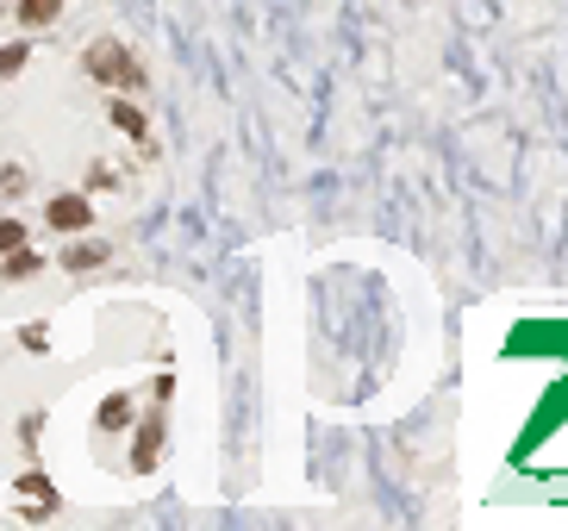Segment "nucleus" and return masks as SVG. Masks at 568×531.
<instances>
[{
    "mask_svg": "<svg viewBox=\"0 0 568 531\" xmlns=\"http://www.w3.org/2000/svg\"><path fill=\"white\" fill-rule=\"evenodd\" d=\"M0 194H25V169H20V163H0Z\"/></svg>",
    "mask_w": 568,
    "mask_h": 531,
    "instance_id": "obj_14",
    "label": "nucleus"
},
{
    "mask_svg": "<svg viewBox=\"0 0 568 531\" xmlns=\"http://www.w3.org/2000/svg\"><path fill=\"white\" fill-rule=\"evenodd\" d=\"M0 20H7V7H0Z\"/></svg>",
    "mask_w": 568,
    "mask_h": 531,
    "instance_id": "obj_16",
    "label": "nucleus"
},
{
    "mask_svg": "<svg viewBox=\"0 0 568 531\" xmlns=\"http://www.w3.org/2000/svg\"><path fill=\"white\" fill-rule=\"evenodd\" d=\"M81 69L100 81V88H119V94H144V63L131 56V45L125 38H94L88 51H81Z\"/></svg>",
    "mask_w": 568,
    "mask_h": 531,
    "instance_id": "obj_1",
    "label": "nucleus"
},
{
    "mask_svg": "<svg viewBox=\"0 0 568 531\" xmlns=\"http://www.w3.org/2000/svg\"><path fill=\"white\" fill-rule=\"evenodd\" d=\"M20 494H25V501H38V506H50V513L63 506V501H56V488H50V476H45V469H25V476H20Z\"/></svg>",
    "mask_w": 568,
    "mask_h": 531,
    "instance_id": "obj_9",
    "label": "nucleus"
},
{
    "mask_svg": "<svg viewBox=\"0 0 568 531\" xmlns=\"http://www.w3.org/2000/svg\"><path fill=\"white\" fill-rule=\"evenodd\" d=\"M25 63H31V45H25V38H13V45H0V81H13L25 69Z\"/></svg>",
    "mask_w": 568,
    "mask_h": 531,
    "instance_id": "obj_10",
    "label": "nucleus"
},
{
    "mask_svg": "<svg viewBox=\"0 0 568 531\" xmlns=\"http://www.w3.org/2000/svg\"><path fill=\"white\" fill-rule=\"evenodd\" d=\"M38 431H45V419H38V413H31V419H25V426H20V444H25V451H31V444H38Z\"/></svg>",
    "mask_w": 568,
    "mask_h": 531,
    "instance_id": "obj_15",
    "label": "nucleus"
},
{
    "mask_svg": "<svg viewBox=\"0 0 568 531\" xmlns=\"http://www.w3.org/2000/svg\"><path fill=\"white\" fill-rule=\"evenodd\" d=\"M163 413H144V419H138V438H131V469H138V476H150V469H156V463H163Z\"/></svg>",
    "mask_w": 568,
    "mask_h": 531,
    "instance_id": "obj_3",
    "label": "nucleus"
},
{
    "mask_svg": "<svg viewBox=\"0 0 568 531\" xmlns=\"http://www.w3.org/2000/svg\"><path fill=\"white\" fill-rule=\"evenodd\" d=\"M25 244V219H0V256Z\"/></svg>",
    "mask_w": 568,
    "mask_h": 531,
    "instance_id": "obj_12",
    "label": "nucleus"
},
{
    "mask_svg": "<svg viewBox=\"0 0 568 531\" xmlns=\"http://www.w3.org/2000/svg\"><path fill=\"white\" fill-rule=\"evenodd\" d=\"M94 188H119V169H113V163H88V194H94Z\"/></svg>",
    "mask_w": 568,
    "mask_h": 531,
    "instance_id": "obj_11",
    "label": "nucleus"
},
{
    "mask_svg": "<svg viewBox=\"0 0 568 531\" xmlns=\"http://www.w3.org/2000/svg\"><path fill=\"white\" fill-rule=\"evenodd\" d=\"M38 269H45V256L31 251V244H20V251H7V256H0V281H31Z\"/></svg>",
    "mask_w": 568,
    "mask_h": 531,
    "instance_id": "obj_6",
    "label": "nucleus"
},
{
    "mask_svg": "<svg viewBox=\"0 0 568 531\" xmlns=\"http://www.w3.org/2000/svg\"><path fill=\"white\" fill-rule=\"evenodd\" d=\"M20 344H25V351H45V344H50V326H45V319L20 326Z\"/></svg>",
    "mask_w": 568,
    "mask_h": 531,
    "instance_id": "obj_13",
    "label": "nucleus"
},
{
    "mask_svg": "<svg viewBox=\"0 0 568 531\" xmlns=\"http://www.w3.org/2000/svg\"><path fill=\"white\" fill-rule=\"evenodd\" d=\"M106 256H113V244H106V238L75 231V244L63 251V269H70V276H94V269H106Z\"/></svg>",
    "mask_w": 568,
    "mask_h": 531,
    "instance_id": "obj_4",
    "label": "nucleus"
},
{
    "mask_svg": "<svg viewBox=\"0 0 568 531\" xmlns=\"http://www.w3.org/2000/svg\"><path fill=\"white\" fill-rule=\"evenodd\" d=\"M13 13H20L25 31H45V26H56V20H63V0H20Z\"/></svg>",
    "mask_w": 568,
    "mask_h": 531,
    "instance_id": "obj_7",
    "label": "nucleus"
},
{
    "mask_svg": "<svg viewBox=\"0 0 568 531\" xmlns=\"http://www.w3.org/2000/svg\"><path fill=\"white\" fill-rule=\"evenodd\" d=\"M45 226L50 231H94V201L88 194H56L45 206Z\"/></svg>",
    "mask_w": 568,
    "mask_h": 531,
    "instance_id": "obj_2",
    "label": "nucleus"
},
{
    "mask_svg": "<svg viewBox=\"0 0 568 531\" xmlns=\"http://www.w3.org/2000/svg\"><path fill=\"white\" fill-rule=\"evenodd\" d=\"M106 119H113L131 144H144V151H150V119H144V106H138V101H125V94H119V101H106Z\"/></svg>",
    "mask_w": 568,
    "mask_h": 531,
    "instance_id": "obj_5",
    "label": "nucleus"
},
{
    "mask_svg": "<svg viewBox=\"0 0 568 531\" xmlns=\"http://www.w3.org/2000/svg\"><path fill=\"white\" fill-rule=\"evenodd\" d=\"M131 419H138V401H131V394H113V401L100 406V419H94V426H100V431H125Z\"/></svg>",
    "mask_w": 568,
    "mask_h": 531,
    "instance_id": "obj_8",
    "label": "nucleus"
}]
</instances>
